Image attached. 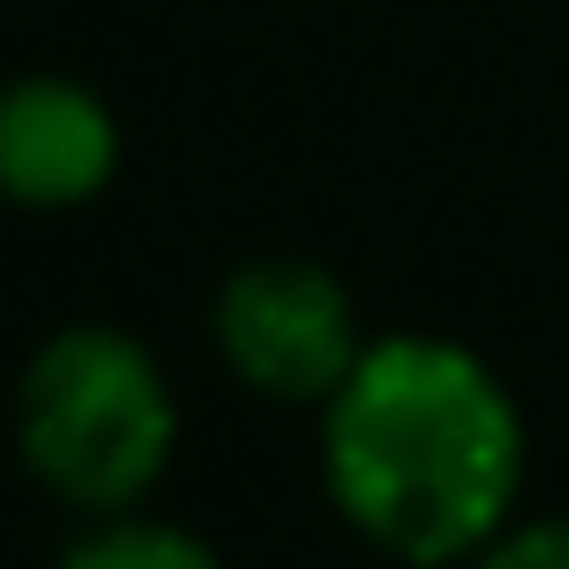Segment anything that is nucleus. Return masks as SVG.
<instances>
[{
    "mask_svg": "<svg viewBox=\"0 0 569 569\" xmlns=\"http://www.w3.org/2000/svg\"><path fill=\"white\" fill-rule=\"evenodd\" d=\"M319 486L369 552L469 569L528 502V410L461 336L393 327L319 402Z\"/></svg>",
    "mask_w": 569,
    "mask_h": 569,
    "instance_id": "1",
    "label": "nucleus"
},
{
    "mask_svg": "<svg viewBox=\"0 0 569 569\" xmlns=\"http://www.w3.org/2000/svg\"><path fill=\"white\" fill-rule=\"evenodd\" d=\"M18 469L76 519H126L160 495L184 445V402L168 360L109 319H76L26 352L9 386Z\"/></svg>",
    "mask_w": 569,
    "mask_h": 569,
    "instance_id": "2",
    "label": "nucleus"
},
{
    "mask_svg": "<svg viewBox=\"0 0 569 569\" xmlns=\"http://www.w3.org/2000/svg\"><path fill=\"white\" fill-rule=\"evenodd\" d=\"M210 343H218V369L243 393L284 410H319L360 369L369 327H360V302L336 268L260 251V260L227 268V284L210 302Z\"/></svg>",
    "mask_w": 569,
    "mask_h": 569,
    "instance_id": "3",
    "label": "nucleus"
},
{
    "mask_svg": "<svg viewBox=\"0 0 569 569\" xmlns=\"http://www.w3.org/2000/svg\"><path fill=\"white\" fill-rule=\"evenodd\" d=\"M126 168V126L84 76L26 68L0 84V201L9 210H92Z\"/></svg>",
    "mask_w": 569,
    "mask_h": 569,
    "instance_id": "4",
    "label": "nucleus"
},
{
    "mask_svg": "<svg viewBox=\"0 0 569 569\" xmlns=\"http://www.w3.org/2000/svg\"><path fill=\"white\" fill-rule=\"evenodd\" d=\"M59 569H227V552L177 519L126 511V519H84V536L59 552Z\"/></svg>",
    "mask_w": 569,
    "mask_h": 569,
    "instance_id": "5",
    "label": "nucleus"
},
{
    "mask_svg": "<svg viewBox=\"0 0 569 569\" xmlns=\"http://www.w3.org/2000/svg\"><path fill=\"white\" fill-rule=\"evenodd\" d=\"M469 569H569V511H519Z\"/></svg>",
    "mask_w": 569,
    "mask_h": 569,
    "instance_id": "6",
    "label": "nucleus"
}]
</instances>
